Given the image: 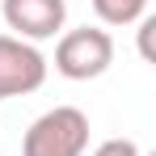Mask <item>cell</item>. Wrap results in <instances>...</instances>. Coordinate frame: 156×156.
Instances as JSON below:
<instances>
[{
  "instance_id": "cell-1",
  "label": "cell",
  "mask_w": 156,
  "mask_h": 156,
  "mask_svg": "<svg viewBox=\"0 0 156 156\" xmlns=\"http://www.w3.org/2000/svg\"><path fill=\"white\" fill-rule=\"evenodd\" d=\"M89 148V114L76 105H55L30 122L21 156H84Z\"/></svg>"
},
{
  "instance_id": "cell-2",
  "label": "cell",
  "mask_w": 156,
  "mask_h": 156,
  "mask_svg": "<svg viewBox=\"0 0 156 156\" xmlns=\"http://www.w3.org/2000/svg\"><path fill=\"white\" fill-rule=\"evenodd\" d=\"M114 63V38L97 26L68 30L55 47V72L68 80H97Z\"/></svg>"
},
{
  "instance_id": "cell-3",
  "label": "cell",
  "mask_w": 156,
  "mask_h": 156,
  "mask_svg": "<svg viewBox=\"0 0 156 156\" xmlns=\"http://www.w3.org/2000/svg\"><path fill=\"white\" fill-rule=\"evenodd\" d=\"M42 80H47V59H42V51H38L34 42H26V38L0 34V101L38 93Z\"/></svg>"
},
{
  "instance_id": "cell-4",
  "label": "cell",
  "mask_w": 156,
  "mask_h": 156,
  "mask_svg": "<svg viewBox=\"0 0 156 156\" xmlns=\"http://www.w3.org/2000/svg\"><path fill=\"white\" fill-rule=\"evenodd\" d=\"M0 9H4V21L13 30V38H26V42L55 38L68 21L63 0H4Z\"/></svg>"
},
{
  "instance_id": "cell-5",
  "label": "cell",
  "mask_w": 156,
  "mask_h": 156,
  "mask_svg": "<svg viewBox=\"0 0 156 156\" xmlns=\"http://www.w3.org/2000/svg\"><path fill=\"white\" fill-rule=\"evenodd\" d=\"M144 9H148V0H93V13L105 26H131L144 17Z\"/></svg>"
},
{
  "instance_id": "cell-6",
  "label": "cell",
  "mask_w": 156,
  "mask_h": 156,
  "mask_svg": "<svg viewBox=\"0 0 156 156\" xmlns=\"http://www.w3.org/2000/svg\"><path fill=\"white\" fill-rule=\"evenodd\" d=\"M93 156H144V152H139V144H135V139L122 135V139H105V144H97Z\"/></svg>"
}]
</instances>
